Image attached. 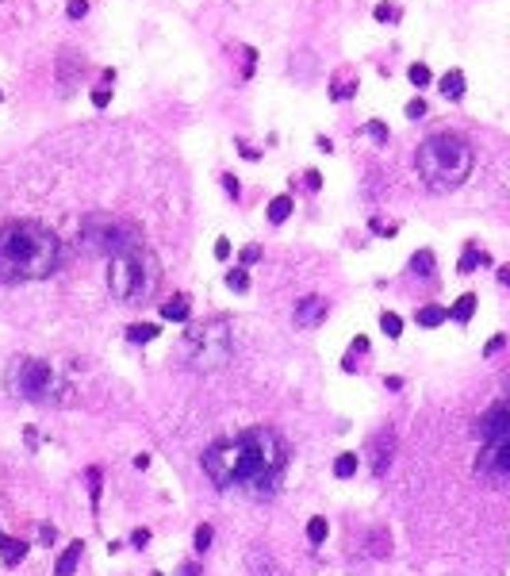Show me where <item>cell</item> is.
Here are the masks:
<instances>
[{
  "label": "cell",
  "mask_w": 510,
  "mask_h": 576,
  "mask_svg": "<svg viewBox=\"0 0 510 576\" xmlns=\"http://www.w3.org/2000/svg\"><path fill=\"white\" fill-rule=\"evenodd\" d=\"M200 465L219 488H242L246 484L253 492H272L288 469V446L277 430L250 427L231 442L207 446Z\"/></svg>",
  "instance_id": "obj_1"
},
{
  "label": "cell",
  "mask_w": 510,
  "mask_h": 576,
  "mask_svg": "<svg viewBox=\"0 0 510 576\" xmlns=\"http://www.w3.org/2000/svg\"><path fill=\"white\" fill-rule=\"evenodd\" d=\"M62 242L35 219H12L0 227V281H42L58 269Z\"/></svg>",
  "instance_id": "obj_2"
},
{
  "label": "cell",
  "mask_w": 510,
  "mask_h": 576,
  "mask_svg": "<svg viewBox=\"0 0 510 576\" xmlns=\"http://www.w3.org/2000/svg\"><path fill=\"white\" fill-rule=\"evenodd\" d=\"M414 166H418V177H422L433 192H449V188L468 181L472 147L461 135H452V131H437V135H430L422 147H418Z\"/></svg>",
  "instance_id": "obj_3"
},
{
  "label": "cell",
  "mask_w": 510,
  "mask_h": 576,
  "mask_svg": "<svg viewBox=\"0 0 510 576\" xmlns=\"http://www.w3.org/2000/svg\"><path fill=\"white\" fill-rule=\"evenodd\" d=\"M157 262L146 250H127V254L112 258L107 269V288L119 303H146L157 288Z\"/></svg>",
  "instance_id": "obj_4"
},
{
  "label": "cell",
  "mask_w": 510,
  "mask_h": 576,
  "mask_svg": "<svg viewBox=\"0 0 510 576\" xmlns=\"http://www.w3.org/2000/svg\"><path fill=\"white\" fill-rule=\"evenodd\" d=\"M81 242H85L88 254H127V250H142V231L127 219L116 215H92L85 219V231H81Z\"/></svg>",
  "instance_id": "obj_5"
},
{
  "label": "cell",
  "mask_w": 510,
  "mask_h": 576,
  "mask_svg": "<svg viewBox=\"0 0 510 576\" xmlns=\"http://www.w3.org/2000/svg\"><path fill=\"white\" fill-rule=\"evenodd\" d=\"M231 353H234V338L227 319L203 323V327H196L188 334V362L196 369H219V365L231 362Z\"/></svg>",
  "instance_id": "obj_6"
},
{
  "label": "cell",
  "mask_w": 510,
  "mask_h": 576,
  "mask_svg": "<svg viewBox=\"0 0 510 576\" xmlns=\"http://www.w3.org/2000/svg\"><path fill=\"white\" fill-rule=\"evenodd\" d=\"M8 384L23 400H50V392H54V369L47 362H35V358H20L8 373Z\"/></svg>",
  "instance_id": "obj_7"
},
{
  "label": "cell",
  "mask_w": 510,
  "mask_h": 576,
  "mask_svg": "<svg viewBox=\"0 0 510 576\" xmlns=\"http://www.w3.org/2000/svg\"><path fill=\"white\" fill-rule=\"evenodd\" d=\"M476 434L483 438V446L487 442H510V400L483 411L480 423H476Z\"/></svg>",
  "instance_id": "obj_8"
},
{
  "label": "cell",
  "mask_w": 510,
  "mask_h": 576,
  "mask_svg": "<svg viewBox=\"0 0 510 576\" xmlns=\"http://www.w3.org/2000/svg\"><path fill=\"white\" fill-rule=\"evenodd\" d=\"M476 473L487 477H510V442H487L476 458Z\"/></svg>",
  "instance_id": "obj_9"
},
{
  "label": "cell",
  "mask_w": 510,
  "mask_h": 576,
  "mask_svg": "<svg viewBox=\"0 0 510 576\" xmlns=\"http://www.w3.org/2000/svg\"><path fill=\"white\" fill-rule=\"evenodd\" d=\"M392 453H395V434L392 430H380V434H376V446H372V473L376 477H384L387 473Z\"/></svg>",
  "instance_id": "obj_10"
},
{
  "label": "cell",
  "mask_w": 510,
  "mask_h": 576,
  "mask_svg": "<svg viewBox=\"0 0 510 576\" xmlns=\"http://www.w3.org/2000/svg\"><path fill=\"white\" fill-rule=\"evenodd\" d=\"M322 319H327V300H322V296H307V300L296 308V323H299V327H318Z\"/></svg>",
  "instance_id": "obj_11"
},
{
  "label": "cell",
  "mask_w": 510,
  "mask_h": 576,
  "mask_svg": "<svg viewBox=\"0 0 510 576\" xmlns=\"http://www.w3.org/2000/svg\"><path fill=\"white\" fill-rule=\"evenodd\" d=\"M81 553H85V542H69L66 549L58 553V565H54V576H73V568L81 565Z\"/></svg>",
  "instance_id": "obj_12"
},
{
  "label": "cell",
  "mask_w": 510,
  "mask_h": 576,
  "mask_svg": "<svg viewBox=\"0 0 510 576\" xmlns=\"http://www.w3.org/2000/svg\"><path fill=\"white\" fill-rule=\"evenodd\" d=\"M0 557H4V565H20L23 557H27V542H20V538H4V534H0Z\"/></svg>",
  "instance_id": "obj_13"
},
{
  "label": "cell",
  "mask_w": 510,
  "mask_h": 576,
  "mask_svg": "<svg viewBox=\"0 0 510 576\" xmlns=\"http://www.w3.org/2000/svg\"><path fill=\"white\" fill-rule=\"evenodd\" d=\"M188 296H173V300H165L162 303V319H169V323H184L188 319Z\"/></svg>",
  "instance_id": "obj_14"
},
{
  "label": "cell",
  "mask_w": 510,
  "mask_h": 576,
  "mask_svg": "<svg viewBox=\"0 0 510 576\" xmlns=\"http://www.w3.org/2000/svg\"><path fill=\"white\" fill-rule=\"evenodd\" d=\"M414 319H418V327H442V323L449 319V312H445V308H437V303H426V308H418V315H414Z\"/></svg>",
  "instance_id": "obj_15"
},
{
  "label": "cell",
  "mask_w": 510,
  "mask_h": 576,
  "mask_svg": "<svg viewBox=\"0 0 510 576\" xmlns=\"http://www.w3.org/2000/svg\"><path fill=\"white\" fill-rule=\"evenodd\" d=\"M442 92L449 100H461L464 97V73H461V69H449V73L442 77Z\"/></svg>",
  "instance_id": "obj_16"
},
{
  "label": "cell",
  "mask_w": 510,
  "mask_h": 576,
  "mask_svg": "<svg viewBox=\"0 0 510 576\" xmlns=\"http://www.w3.org/2000/svg\"><path fill=\"white\" fill-rule=\"evenodd\" d=\"M452 319H457V323H468L472 319V315H476V296H472V292H464V296H457V303H452Z\"/></svg>",
  "instance_id": "obj_17"
},
{
  "label": "cell",
  "mask_w": 510,
  "mask_h": 576,
  "mask_svg": "<svg viewBox=\"0 0 510 576\" xmlns=\"http://www.w3.org/2000/svg\"><path fill=\"white\" fill-rule=\"evenodd\" d=\"M476 265H491V258H487V254H480L476 246H468V250H464V258L457 262V273H472Z\"/></svg>",
  "instance_id": "obj_18"
},
{
  "label": "cell",
  "mask_w": 510,
  "mask_h": 576,
  "mask_svg": "<svg viewBox=\"0 0 510 576\" xmlns=\"http://www.w3.org/2000/svg\"><path fill=\"white\" fill-rule=\"evenodd\" d=\"M127 338L138 342V346H142V342H154L157 338V327H154V323H131V327H127Z\"/></svg>",
  "instance_id": "obj_19"
},
{
  "label": "cell",
  "mask_w": 510,
  "mask_h": 576,
  "mask_svg": "<svg viewBox=\"0 0 510 576\" xmlns=\"http://www.w3.org/2000/svg\"><path fill=\"white\" fill-rule=\"evenodd\" d=\"M407 81H411L414 88H426V85H433V73H430L426 62H414V66L407 69Z\"/></svg>",
  "instance_id": "obj_20"
},
{
  "label": "cell",
  "mask_w": 510,
  "mask_h": 576,
  "mask_svg": "<svg viewBox=\"0 0 510 576\" xmlns=\"http://www.w3.org/2000/svg\"><path fill=\"white\" fill-rule=\"evenodd\" d=\"M288 215H292V196H277L269 204V223H284Z\"/></svg>",
  "instance_id": "obj_21"
},
{
  "label": "cell",
  "mask_w": 510,
  "mask_h": 576,
  "mask_svg": "<svg viewBox=\"0 0 510 576\" xmlns=\"http://www.w3.org/2000/svg\"><path fill=\"white\" fill-rule=\"evenodd\" d=\"M411 273L414 277H430L433 273V254L430 250H418V254L411 258Z\"/></svg>",
  "instance_id": "obj_22"
},
{
  "label": "cell",
  "mask_w": 510,
  "mask_h": 576,
  "mask_svg": "<svg viewBox=\"0 0 510 576\" xmlns=\"http://www.w3.org/2000/svg\"><path fill=\"white\" fill-rule=\"evenodd\" d=\"M353 473H357V453H337V461H334V477L349 480Z\"/></svg>",
  "instance_id": "obj_23"
},
{
  "label": "cell",
  "mask_w": 510,
  "mask_h": 576,
  "mask_svg": "<svg viewBox=\"0 0 510 576\" xmlns=\"http://www.w3.org/2000/svg\"><path fill=\"white\" fill-rule=\"evenodd\" d=\"M380 331H384L387 338H399V334H403V319H399L395 312H384L380 315Z\"/></svg>",
  "instance_id": "obj_24"
},
{
  "label": "cell",
  "mask_w": 510,
  "mask_h": 576,
  "mask_svg": "<svg viewBox=\"0 0 510 576\" xmlns=\"http://www.w3.org/2000/svg\"><path fill=\"white\" fill-rule=\"evenodd\" d=\"M327 534H330V523H327V518H311V523H307V538L315 542V546H322V542H327Z\"/></svg>",
  "instance_id": "obj_25"
},
{
  "label": "cell",
  "mask_w": 510,
  "mask_h": 576,
  "mask_svg": "<svg viewBox=\"0 0 510 576\" xmlns=\"http://www.w3.org/2000/svg\"><path fill=\"white\" fill-rule=\"evenodd\" d=\"M227 288H231V292H246V288H250V273H246V269H231V273H227Z\"/></svg>",
  "instance_id": "obj_26"
},
{
  "label": "cell",
  "mask_w": 510,
  "mask_h": 576,
  "mask_svg": "<svg viewBox=\"0 0 510 576\" xmlns=\"http://www.w3.org/2000/svg\"><path fill=\"white\" fill-rule=\"evenodd\" d=\"M376 20L380 23H392V20H399V8H395L392 0H380V4H376V12H372Z\"/></svg>",
  "instance_id": "obj_27"
},
{
  "label": "cell",
  "mask_w": 510,
  "mask_h": 576,
  "mask_svg": "<svg viewBox=\"0 0 510 576\" xmlns=\"http://www.w3.org/2000/svg\"><path fill=\"white\" fill-rule=\"evenodd\" d=\"M212 527H207V523H203V527H196V538H192V542H196V553H207V549H212Z\"/></svg>",
  "instance_id": "obj_28"
},
{
  "label": "cell",
  "mask_w": 510,
  "mask_h": 576,
  "mask_svg": "<svg viewBox=\"0 0 510 576\" xmlns=\"http://www.w3.org/2000/svg\"><path fill=\"white\" fill-rule=\"evenodd\" d=\"M66 12H69V20H81V16L88 12V0H69Z\"/></svg>",
  "instance_id": "obj_29"
},
{
  "label": "cell",
  "mask_w": 510,
  "mask_h": 576,
  "mask_svg": "<svg viewBox=\"0 0 510 576\" xmlns=\"http://www.w3.org/2000/svg\"><path fill=\"white\" fill-rule=\"evenodd\" d=\"M368 138H376V142H384V138H387V127H384V123H380V119H372V123H368Z\"/></svg>",
  "instance_id": "obj_30"
},
{
  "label": "cell",
  "mask_w": 510,
  "mask_h": 576,
  "mask_svg": "<svg viewBox=\"0 0 510 576\" xmlns=\"http://www.w3.org/2000/svg\"><path fill=\"white\" fill-rule=\"evenodd\" d=\"M353 92H357V85H330V100H349V97H353Z\"/></svg>",
  "instance_id": "obj_31"
},
{
  "label": "cell",
  "mask_w": 510,
  "mask_h": 576,
  "mask_svg": "<svg viewBox=\"0 0 510 576\" xmlns=\"http://www.w3.org/2000/svg\"><path fill=\"white\" fill-rule=\"evenodd\" d=\"M426 116V100H411L407 104V119H422Z\"/></svg>",
  "instance_id": "obj_32"
},
{
  "label": "cell",
  "mask_w": 510,
  "mask_h": 576,
  "mask_svg": "<svg viewBox=\"0 0 510 576\" xmlns=\"http://www.w3.org/2000/svg\"><path fill=\"white\" fill-rule=\"evenodd\" d=\"M92 104L107 108V104H112V88H97V92H92Z\"/></svg>",
  "instance_id": "obj_33"
},
{
  "label": "cell",
  "mask_w": 510,
  "mask_h": 576,
  "mask_svg": "<svg viewBox=\"0 0 510 576\" xmlns=\"http://www.w3.org/2000/svg\"><path fill=\"white\" fill-rule=\"evenodd\" d=\"M303 185H307V188H322V173H318V169H307V173H303Z\"/></svg>",
  "instance_id": "obj_34"
},
{
  "label": "cell",
  "mask_w": 510,
  "mask_h": 576,
  "mask_svg": "<svg viewBox=\"0 0 510 576\" xmlns=\"http://www.w3.org/2000/svg\"><path fill=\"white\" fill-rule=\"evenodd\" d=\"M146 542H150V530H146V527H138V530H135V534H131V546L146 549Z\"/></svg>",
  "instance_id": "obj_35"
},
{
  "label": "cell",
  "mask_w": 510,
  "mask_h": 576,
  "mask_svg": "<svg viewBox=\"0 0 510 576\" xmlns=\"http://www.w3.org/2000/svg\"><path fill=\"white\" fill-rule=\"evenodd\" d=\"M502 346H507V338H502V334H495V338H491L487 346H483V353H487V358H491V353H499Z\"/></svg>",
  "instance_id": "obj_36"
},
{
  "label": "cell",
  "mask_w": 510,
  "mask_h": 576,
  "mask_svg": "<svg viewBox=\"0 0 510 576\" xmlns=\"http://www.w3.org/2000/svg\"><path fill=\"white\" fill-rule=\"evenodd\" d=\"M222 188H227V196H234V200H238V181H234L231 173H222Z\"/></svg>",
  "instance_id": "obj_37"
},
{
  "label": "cell",
  "mask_w": 510,
  "mask_h": 576,
  "mask_svg": "<svg viewBox=\"0 0 510 576\" xmlns=\"http://www.w3.org/2000/svg\"><path fill=\"white\" fill-rule=\"evenodd\" d=\"M215 258H219V262H227V258H231V242H227V238H219V242H215Z\"/></svg>",
  "instance_id": "obj_38"
},
{
  "label": "cell",
  "mask_w": 510,
  "mask_h": 576,
  "mask_svg": "<svg viewBox=\"0 0 510 576\" xmlns=\"http://www.w3.org/2000/svg\"><path fill=\"white\" fill-rule=\"evenodd\" d=\"M257 258H261V250H257V246H246V250H242V262H246V265H250V262H257Z\"/></svg>",
  "instance_id": "obj_39"
},
{
  "label": "cell",
  "mask_w": 510,
  "mask_h": 576,
  "mask_svg": "<svg viewBox=\"0 0 510 576\" xmlns=\"http://www.w3.org/2000/svg\"><path fill=\"white\" fill-rule=\"evenodd\" d=\"M177 576H200V565H196V561H188V565H181V573Z\"/></svg>",
  "instance_id": "obj_40"
},
{
  "label": "cell",
  "mask_w": 510,
  "mask_h": 576,
  "mask_svg": "<svg viewBox=\"0 0 510 576\" xmlns=\"http://www.w3.org/2000/svg\"><path fill=\"white\" fill-rule=\"evenodd\" d=\"M357 350L368 353V338H365V334H357V338H353V353H357Z\"/></svg>",
  "instance_id": "obj_41"
},
{
  "label": "cell",
  "mask_w": 510,
  "mask_h": 576,
  "mask_svg": "<svg viewBox=\"0 0 510 576\" xmlns=\"http://www.w3.org/2000/svg\"><path fill=\"white\" fill-rule=\"evenodd\" d=\"M384 384H387V388H392V392H399V388H403V377H387Z\"/></svg>",
  "instance_id": "obj_42"
},
{
  "label": "cell",
  "mask_w": 510,
  "mask_h": 576,
  "mask_svg": "<svg viewBox=\"0 0 510 576\" xmlns=\"http://www.w3.org/2000/svg\"><path fill=\"white\" fill-rule=\"evenodd\" d=\"M499 281H502V284H510V269H499Z\"/></svg>",
  "instance_id": "obj_43"
},
{
  "label": "cell",
  "mask_w": 510,
  "mask_h": 576,
  "mask_svg": "<svg viewBox=\"0 0 510 576\" xmlns=\"http://www.w3.org/2000/svg\"><path fill=\"white\" fill-rule=\"evenodd\" d=\"M150 576H162V573H150Z\"/></svg>",
  "instance_id": "obj_44"
},
{
  "label": "cell",
  "mask_w": 510,
  "mask_h": 576,
  "mask_svg": "<svg viewBox=\"0 0 510 576\" xmlns=\"http://www.w3.org/2000/svg\"><path fill=\"white\" fill-rule=\"evenodd\" d=\"M0 100H4V92H0Z\"/></svg>",
  "instance_id": "obj_45"
}]
</instances>
